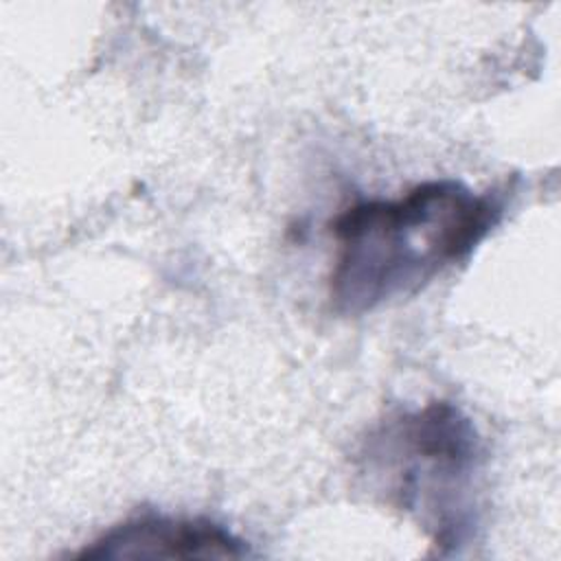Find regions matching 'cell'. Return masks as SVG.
<instances>
[{"label": "cell", "mask_w": 561, "mask_h": 561, "mask_svg": "<svg viewBox=\"0 0 561 561\" xmlns=\"http://www.w3.org/2000/svg\"><path fill=\"white\" fill-rule=\"evenodd\" d=\"M504 197L460 180H427L397 199H364L331 224V307L362 316L414 296L465 261L502 221Z\"/></svg>", "instance_id": "1"}, {"label": "cell", "mask_w": 561, "mask_h": 561, "mask_svg": "<svg viewBox=\"0 0 561 561\" xmlns=\"http://www.w3.org/2000/svg\"><path fill=\"white\" fill-rule=\"evenodd\" d=\"M357 456L368 484L414 517L440 557L476 539L484 443L456 403L434 399L386 414Z\"/></svg>", "instance_id": "2"}, {"label": "cell", "mask_w": 561, "mask_h": 561, "mask_svg": "<svg viewBox=\"0 0 561 561\" xmlns=\"http://www.w3.org/2000/svg\"><path fill=\"white\" fill-rule=\"evenodd\" d=\"M252 557L248 541L208 517H173L147 513L129 517L75 559L127 561V559H245Z\"/></svg>", "instance_id": "3"}]
</instances>
